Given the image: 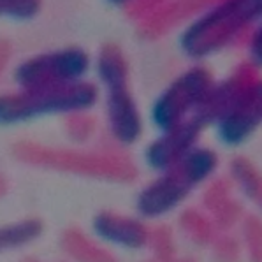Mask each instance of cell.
Listing matches in <instances>:
<instances>
[{
    "mask_svg": "<svg viewBox=\"0 0 262 262\" xmlns=\"http://www.w3.org/2000/svg\"><path fill=\"white\" fill-rule=\"evenodd\" d=\"M259 125V92H252L219 120V132L224 143L239 144Z\"/></svg>",
    "mask_w": 262,
    "mask_h": 262,
    "instance_id": "cell-8",
    "label": "cell"
},
{
    "mask_svg": "<svg viewBox=\"0 0 262 262\" xmlns=\"http://www.w3.org/2000/svg\"><path fill=\"white\" fill-rule=\"evenodd\" d=\"M99 74L107 86V115L115 138L134 143L141 134V118L127 86V66L118 48H106L99 58Z\"/></svg>",
    "mask_w": 262,
    "mask_h": 262,
    "instance_id": "cell-3",
    "label": "cell"
},
{
    "mask_svg": "<svg viewBox=\"0 0 262 262\" xmlns=\"http://www.w3.org/2000/svg\"><path fill=\"white\" fill-rule=\"evenodd\" d=\"M88 66L90 58L83 50L69 48L63 51L35 56L21 63L14 72V79L21 84L23 90L63 86L81 81Z\"/></svg>",
    "mask_w": 262,
    "mask_h": 262,
    "instance_id": "cell-4",
    "label": "cell"
},
{
    "mask_svg": "<svg viewBox=\"0 0 262 262\" xmlns=\"http://www.w3.org/2000/svg\"><path fill=\"white\" fill-rule=\"evenodd\" d=\"M211 88V76L206 69H190L157 99L153 107V122L160 130L167 132L187 120L192 110L201 106Z\"/></svg>",
    "mask_w": 262,
    "mask_h": 262,
    "instance_id": "cell-6",
    "label": "cell"
},
{
    "mask_svg": "<svg viewBox=\"0 0 262 262\" xmlns=\"http://www.w3.org/2000/svg\"><path fill=\"white\" fill-rule=\"evenodd\" d=\"M216 155L211 150H190L180 162L169 167V172L151 183L139 195L141 215L157 216L178 206L197 183L204 181L215 171Z\"/></svg>",
    "mask_w": 262,
    "mask_h": 262,
    "instance_id": "cell-2",
    "label": "cell"
},
{
    "mask_svg": "<svg viewBox=\"0 0 262 262\" xmlns=\"http://www.w3.org/2000/svg\"><path fill=\"white\" fill-rule=\"evenodd\" d=\"M97 88L84 81L0 95V123L27 122L51 113L86 110L94 106Z\"/></svg>",
    "mask_w": 262,
    "mask_h": 262,
    "instance_id": "cell-1",
    "label": "cell"
},
{
    "mask_svg": "<svg viewBox=\"0 0 262 262\" xmlns=\"http://www.w3.org/2000/svg\"><path fill=\"white\" fill-rule=\"evenodd\" d=\"M39 9L35 2H0V16H13L18 19H27Z\"/></svg>",
    "mask_w": 262,
    "mask_h": 262,
    "instance_id": "cell-11",
    "label": "cell"
},
{
    "mask_svg": "<svg viewBox=\"0 0 262 262\" xmlns=\"http://www.w3.org/2000/svg\"><path fill=\"white\" fill-rule=\"evenodd\" d=\"M259 6L260 4L255 2L225 4L204 16L185 32V51L197 56L213 51L259 13Z\"/></svg>",
    "mask_w": 262,
    "mask_h": 262,
    "instance_id": "cell-5",
    "label": "cell"
},
{
    "mask_svg": "<svg viewBox=\"0 0 262 262\" xmlns=\"http://www.w3.org/2000/svg\"><path fill=\"white\" fill-rule=\"evenodd\" d=\"M201 127H203V122L199 118H192L164 132L162 138H159L148 146L146 160L150 162V166L155 169H169L176 162H180L190 151V146L195 141Z\"/></svg>",
    "mask_w": 262,
    "mask_h": 262,
    "instance_id": "cell-7",
    "label": "cell"
},
{
    "mask_svg": "<svg viewBox=\"0 0 262 262\" xmlns=\"http://www.w3.org/2000/svg\"><path fill=\"white\" fill-rule=\"evenodd\" d=\"M41 222L37 220H23L19 224H11L0 227V252L16 248L35 239L41 234Z\"/></svg>",
    "mask_w": 262,
    "mask_h": 262,
    "instance_id": "cell-10",
    "label": "cell"
},
{
    "mask_svg": "<svg viewBox=\"0 0 262 262\" xmlns=\"http://www.w3.org/2000/svg\"><path fill=\"white\" fill-rule=\"evenodd\" d=\"M95 232L102 239L127 248H139L146 243V229L138 220L127 216L102 213L94 222Z\"/></svg>",
    "mask_w": 262,
    "mask_h": 262,
    "instance_id": "cell-9",
    "label": "cell"
}]
</instances>
